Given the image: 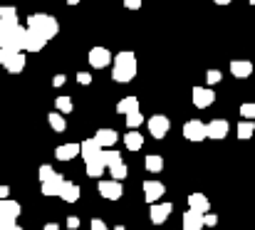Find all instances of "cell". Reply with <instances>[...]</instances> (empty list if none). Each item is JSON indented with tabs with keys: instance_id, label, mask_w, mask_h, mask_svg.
Wrapping results in <instances>:
<instances>
[{
	"instance_id": "cell-1",
	"label": "cell",
	"mask_w": 255,
	"mask_h": 230,
	"mask_svg": "<svg viewBox=\"0 0 255 230\" xmlns=\"http://www.w3.org/2000/svg\"><path fill=\"white\" fill-rule=\"evenodd\" d=\"M134 77H136V57H134V52H129V50L127 52H119L114 57V62H112V79L127 84Z\"/></svg>"
},
{
	"instance_id": "cell-2",
	"label": "cell",
	"mask_w": 255,
	"mask_h": 230,
	"mask_svg": "<svg viewBox=\"0 0 255 230\" xmlns=\"http://www.w3.org/2000/svg\"><path fill=\"white\" fill-rule=\"evenodd\" d=\"M27 27L35 30V32H40V35L47 37V40H52V37L60 32V22H57L52 15H45V12L30 15V17H27Z\"/></svg>"
},
{
	"instance_id": "cell-3",
	"label": "cell",
	"mask_w": 255,
	"mask_h": 230,
	"mask_svg": "<svg viewBox=\"0 0 255 230\" xmlns=\"http://www.w3.org/2000/svg\"><path fill=\"white\" fill-rule=\"evenodd\" d=\"M191 99H193L196 109H208L216 102V92L211 87H193L191 89Z\"/></svg>"
},
{
	"instance_id": "cell-4",
	"label": "cell",
	"mask_w": 255,
	"mask_h": 230,
	"mask_svg": "<svg viewBox=\"0 0 255 230\" xmlns=\"http://www.w3.org/2000/svg\"><path fill=\"white\" fill-rule=\"evenodd\" d=\"M87 60H89V65H92L94 70H104V67H109V65L114 62V57H112V52H109L107 47H92Z\"/></svg>"
},
{
	"instance_id": "cell-5",
	"label": "cell",
	"mask_w": 255,
	"mask_h": 230,
	"mask_svg": "<svg viewBox=\"0 0 255 230\" xmlns=\"http://www.w3.org/2000/svg\"><path fill=\"white\" fill-rule=\"evenodd\" d=\"M183 136H186L188 141H203V139H208L206 124H203L201 119H188V121L183 124Z\"/></svg>"
},
{
	"instance_id": "cell-6",
	"label": "cell",
	"mask_w": 255,
	"mask_h": 230,
	"mask_svg": "<svg viewBox=\"0 0 255 230\" xmlns=\"http://www.w3.org/2000/svg\"><path fill=\"white\" fill-rule=\"evenodd\" d=\"M99 196L107 198V201H119L124 196V188H122V181L112 178V181H99Z\"/></svg>"
},
{
	"instance_id": "cell-7",
	"label": "cell",
	"mask_w": 255,
	"mask_h": 230,
	"mask_svg": "<svg viewBox=\"0 0 255 230\" xmlns=\"http://www.w3.org/2000/svg\"><path fill=\"white\" fill-rule=\"evenodd\" d=\"M146 126H149V134H151L154 139H164V136L169 134L171 121H169V116H164V114H156V116H151V119L146 121Z\"/></svg>"
},
{
	"instance_id": "cell-8",
	"label": "cell",
	"mask_w": 255,
	"mask_h": 230,
	"mask_svg": "<svg viewBox=\"0 0 255 230\" xmlns=\"http://www.w3.org/2000/svg\"><path fill=\"white\" fill-rule=\"evenodd\" d=\"M47 42H50L47 37H42L40 32H35V30H30V27H27L25 40H22V52H40Z\"/></svg>"
},
{
	"instance_id": "cell-9",
	"label": "cell",
	"mask_w": 255,
	"mask_h": 230,
	"mask_svg": "<svg viewBox=\"0 0 255 230\" xmlns=\"http://www.w3.org/2000/svg\"><path fill=\"white\" fill-rule=\"evenodd\" d=\"M144 201L146 203H156V201H161V196L166 193V186L161 183V181H144Z\"/></svg>"
},
{
	"instance_id": "cell-10",
	"label": "cell",
	"mask_w": 255,
	"mask_h": 230,
	"mask_svg": "<svg viewBox=\"0 0 255 230\" xmlns=\"http://www.w3.org/2000/svg\"><path fill=\"white\" fill-rule=\"evenodd\" d=\"M171 211H173V206L171 203H151V211H149V221L154 223V226H161V223H166L171 216Z\"/></svg>"
},
{
	"instance_id": "cell-11",
	"label": "cell",
	"mask_w": 255,
	"mask_h": 230,
	"mask_svg": "<svg viewBox=\"0 0 255 230\" xmlns=\"http://www.w3.org/2000/svg\"><path fill=\"white\" fill-rule=\"evenodd\" d=\"M228 129H231V124H228L226 119H213V121L206 124V134H208V139H216V141L226 139V136H228Z\"/></svg>"
},
{
	"instance_id": "cell-12",
	"label": "cell",
	"mask_w": 255,
	"mask_h": 230,
	"mask_svg": "<svg viewBox=\"0 0 255 230\" xmlns=\"http://www.w3.org/2000/svg\"><path fill=\"white\" fill-rule=\"evenodd\" d=\"M17 216H20V203L0 198V221H17Z\"/></svg>"
},
{
	"instance_id": "cell-13",
	"label": "cell",
	"mask_w": 255,
	"mask_h": 230,
	"mask_svg": "<svg viewBox=\"0 0 255 230\" xmlns=\"http://www.w3.org/2000/svg\"><path fill=\"white\" fill-rule=\"evenodd\" d=\"M181 226H183V230H201L203 228V213L188 208L183 213V218H181Z\"/></svg>"
},
{
	"instance_id": "cell-14",
	"label": "cell",
	"mask_w": 255,
	"mask_h": 230,
	"mask_svg": "<svg viewBox=\"0 0 255 230\" xmlns=\"http://www.w3.org/2000/svg\"><path fill=\"white\" fill-rule=\"evenodd\" d=\"M62 186H65V178H62L60 173H55L52 178L42 181V196H60Z\"/></svg>"
},
{
	"instance_id": "cell-15",
	"label": "cell",
	"mask_w": 255,
	"mask_h": 230,
	"mask_svg": "<svg viewBox=\"0 0 255 230\" xmlns=\"http://www.w3.org/2000/svg\"><path fill=\"white\" fill-rule=\"evenodd\" d=\"M231 75L238 77V79L251 77L253 75V62H251V60H233V62H231Z\"/></svg>"
},
{
	"instance_id": "cell-16",
	"label": "cell",
	"mask_w": 255,
	"mask_h": 230,
	"mask_svg": "<svg viewBox=\"0 0 255 230\" xmlns=\"http://www.w3.org/2000/svg\"><path fill=\"white\" fill-rule=\"evenodd\" d=\"M10 75H17V72H22L25 70V55H22V50L20 52H12L7 60H5V65H2Z\"/></svg>"
},
{
	"instance_id": "cell-17",
	"label": "cell",
	"mask_w": 255,
	"mask_h": 230,
	"mask_svg": "<svg viewBox=\"0 0 255 230\" xmlns=\"http://www.w3.org/2000/svg\"><path fill=\"white\" fill-rule=\"evenodd\" d=\"M94 139H97V144H99L102 149H109V146H114V144L119 141V134H117L114 129H99V131L94 134Z\"/></svg>"
},
{
	"instance_id": "cell-18",
	"label": "cell",
	"mask_w": 255,
	"mask_h": 230,
	"mask_svg": "<svg viewBox=\"0 0 255 230\" xmlns=\"http://www.w3.org/2000/svg\"><path fill=\"white\" fill-rule=\"evenodd\" d=\"M80 153H82V158L85 161H92V158H97V156H102V146L97 144V139L92 136V139H87L80 144Z\"/></svg>"
},
{
	"instance_id": "cell-19",
	"label": "cell",
	"mask_w": 255,
	"mask_h": 230,
	"mask_svg": "<svg viewBox=\"0 0 255 230\" xmlns=\"http://www.w3.org/2000/svg\"><path fill=\"white\" fill-rule=\"evenodd\" d=\"M188 208L191 211H198V213H208L211 211V201L203 193H191L188 196Z\"/></svg>"
},
{
	"instance_id": "cell-20",
	"label": "cell",
	"mask_w": 255,
	"mask_h": 230,
	"mask_svg": "<svg viewBox=\"0 0 255 230\" xmlns=\"http://www.w3.org/2000/svg\"><path fill=\"white\" fill-rule=\"evenodd\" d=\"M60 198H62L65 203H77V201H80V186L72 183V181H65V186H62V191H60Z\"/></svg>"
},
{
	"instance_id": "cell-21",
	"label": "cell",
	"mask_w": 255,
	"mask_h": 230,
	"mask_svg": "<svg viewBox=\"0 0 255 230\" xmlns=\"http://www.w3.org/2000/svg\"><path fill=\"white\" fill-rule=\"evenodd\" d=\"M55 156H57V161H72L80 156V144H62L55 149Z\"/></svg>"
},
{
	"instance_id": "cell-22",
	"label": "cell",
	"mask_w": 255,
	"mask_h": 230,
	"mask_svg": "<svg viewBox=\"0 0 255 230\" xmlns=\"http://www.w3.org/2000/svg\"><path fill=\"white\" fill-rule=\"evenodd\" d=\"M124 146H127L129 151H139V149L144 146V136H141V131L129 129V134H124Z\"/></svg>"
},
{
	"instance_id": "cell-23",
	"label": "cell",
	"mask_w": 255,
	"mask_h": 230,
	"mask_svg": "<svg viewBox=\"0 0 255 230\" xmlns=\"http://www.w3.org/2000/svg\"><path fill=\"white\" fill-rule=\"evenodd\" d=\"M102 173H107V163L102 161V156L87 161V176L89 178H102Z\"/></svg>"
},
{
	"instance_id": "cell-24",
	"label": "cell",
	"mask_w": 255,
	"mask_h": 230,
	"mask_svg": "<svg viewBox=\"0 0 255 230\" xmlns=\"http://www.w3.org/2000/svg\"><path fill=\"white\" fill-rule=\"evenodd\" d=\"M136 109H139V99H136V97H124V99L117 102V112L124 114V116L131 114V112H136Z\"/></svg>"
},
{
	"instance_id": "cell-25",
	"label": "cell",
	"mask_w": 255,
	"mask_h": 230,
	"mask_svg": "<svg viewBox=\"0 0 255 230\" xmlns=\"http://www.w3.org/2000/svg\"><path fill=\"white\" fill-rule=\"evenodd\" d=\"M47 124H50V129L57 131V134H62V131L67 129V121H65V114H62V112H52V114H47Z\"/></svg>"
},
{
	"instance_id": "cell-26",
	"label": "cell",
	"mask_w": 255,
	"mask_h": 230,
	"mask_svg": "<svg viewBox=\"0 0 255 230\" xmlns=\"http://www.w3.org/2000/svg\"><path fill=\"white\" fill-rule=\"evenodd\" d=\"M144 166H146L149 173H161V168H164V158H161L159 153H149L146 161H144Z\"/></svg>"
},
{
	"instance_id": "cell-27",
	"label": "cell",
	"mask_w": 255,
	"mask_h": 230,
	"mask_svg": "<svg viewBox=\"0 0 255 230\" xmlns=\"http://www.w3.org/2000/svg\"><path fill=\"white\" fill-rule=\"evenodd\" d=\"M107 171L112 173V178H117V181H124L127 178V173H129V168H127V163L119 158V161H114L112 166H107Z\"/></svg>"
},
{
	"instance_id": "cell-28",
	"label": "cell",
	"mask_w": 255,
	"mask_h": 230,
	"mask_svg": "<svg viewBox=\"0 0 255 230\" xmlns=\"http://www.w3.org/2000/svg\"><path fill=\"white\" fill-rule=\"evenodd\" d=\"M255 134V124H253V119H243L241 124H238V139H251Z\"/></svg>"
},
{
	"instance_id": "cell-29",
	"label": "cell",
	"mask_w": 255,
	"mask_h": 230,
	"mask_svg": "<svg viewBox=\"0 0 255 230\" xmlns=\"http://www.w3.org/2000/svg\"><path fill=\"white\" fill-rule=\"evenodd\" d=\"M55 107H57V112H62V114H70V112L75 109V104H72V99H70V97H65V94L55 99Z\"/></svg>"
},
{
	"instance_id": "cell-30",
	"label": "cell",
	"mask_w": 255,
	"mask_h": 230,
	"mask_svg": "<svg viewBox=\"0 0 255 230\" xmlns=\"http://www.w3.org/2000/svg\"><path fill=\"white\" fill-rule=\"evenodd\" d=\"M141 121H144V114L136 109V112H131V114H127V126L129 129H139L141 126Z\"/></svg>"
},
{
	"instance_id": "cell-31",
	"label": "cell",
	"mask_w": 255,
	"mask_h": 230,
	"mask_svg": "<svg viewBox=\"0 0 255 230\" xmlns=\"http://www.w3.org/2000/svg\"><path fill=\"white\" fill-rule=\"evenodd\" d=\"M0 20H7V22H17V10L12 5H2L0 7Z\"/></svg>"
},
{
	"instance_id": "cell-32",
	"label": "cell",
	"mask_w": 255,
	"mask_h": 230,
	"mask_svg": "<svg viewBox=\"0 0 255 230\" xmlns=\"http://www.w3.org/2000/svg\"><path fill=\"white\" fill-rule=\"evenodd\" d=\"M122 158V153L114 151V149H102V161L107 163V166H112L114 161H119Z\"/></svg>"
},
{
	"instance_id": "cell-33",
	"label": "cell",
	"mask_w": 255,
	"mask_h": 230,
	"mask_svg": "<svg viewBox=\"0 0 255 230\" xmlns=\"http://www.w3.org/2000/svg\"><path fill=\"white\" fill-rule=\"evenodd\" d=\"M241 116H243V119H255V102L241 104Z\"/></svg>"
},
{
	"instance_id": "cell-34",
	"label": "cell",
	"mask_w": 255,
	"mask_h": 230,
	"mask_svg": "<svg viewBox=\"0 0 255 230\" xmlns=\"http://www.w3.org/2000/svg\"><path fill=\"white\" fill-rule=\"evenodd\" d=\"M55 173H57V171H55L50 163H42V166H40V181H47V178H52Z\"/></svg>"
},
{
	"instance_id": "cell-35",
	"label": "cell",
	"mask_w": 255,
	"mask_h": 230,
	"mask_svg": "<svg viewBox=\"0 0 255 230\" xmlns=\"http://www.w3.org/2000/svg\"><path fill=\"white\" fill-rule=\"evenodd\" d=\"M221 79H223V75H221L218 70H208V72H206V82H208V84H218Z\"/></svg>"
},
{
	"instance_id": "cell-36",
	"label": "cell",
	"mask_w": 255,
	"mask_h": 230,
	"mask_svg": "<svg viewBox=\"0 0 255 230\" xmlns=\"http://www.w3.org/2000/svg\"><path fill=\"white\" fill-rule=\"evenodd\" d=\"M216 223H218V216H213L211 211H208V213H203V226H206V228H213Z\"/></svg>"
},
{
	"instance_id": "cell-37",
	"label": "cell",
	"mask_w": 255,
	"mask_h": 230,
	"mask_svg": "<svg viewBox=\"0 0 255 230\" xmlns=\"http://www.w3.org/2000/svg\"><path fill=\"white\" fill-rule=\"evenodd\" d=\"M0 230H22L15 221H0Z\"/></svg>"
},
{
	"instance_id": "cell-38",
	"label": "cell",
	"mask_w": 255,
	"mask_h": 230,
	"mask_svg": "<svg viewBox=\"0 0 255 230\" xmlns=\"http://www.w3.org/2000/svg\"><path fill=\"white\" fill-rule=\"evenodd\" d=\"M89 230H109V228H107V223H104V221H99V218H94V221L89 223Z\"/></svg>"
},
{
	"instance_id": "cell-39",
	"label": "cell",
	"mask_w": 255,
	"mask_h": 230,
	"mask_svg": "<svg viewBox=\"0 0 255 230\" xmlns=\"http://www.w3.org/2000/svg\"><path fill=\"white\" fill-rule=\"evenodd\" d=\"M124 7L127 10H139L141 7V0H124Z\"/></svg>"
},
{
	"instance_id": "cell-40",
	"label": "cell",
	"mask_w": 255,
	"mask_h": 230,
	"mask_svg": "<svg viewBox=\"0 0 255 230\" xmlns=\"http://www.w3.org/2000/svg\"><path fill=\"white\" fill-rule=\"evenodd\" d=\"M77 82H80V84H92V75H89V72H80V75H77Z\"/></svg>"
},
{
	"instance_id": "cell-41",
	"label": "cell",
	"mask_w": 255,
	"mask_h": 230,
	"mask_svg": "<svg viewBox=\"0 0 255 230\" xmlns=\"http://www.w3.org/2000/svg\"><path fill=\"white\" fill-rule=\"evenodd\" d=\"M67 228L77 230V228H80V218H77V216H70V218H67Z\"/></svg>"
},
{
	"instance_id": "cell-42",
	"label": "cell",
	"mask_w": 255,
	"mask_h": 230,
	"mask_svg": "<svg viewBox=\"0 0 255 230\" xmlns=\"http://www.w3.org/2000/svg\"><path fill=\"white\" fill-rule=\"evenodd\" d=\"M65 82H67V77H65V75H55V77H52V87H62Z\"/></svg>"
},
{
	"instance_id": "cell-43",
	"label": "cell",
	"mask_w": 255,
	"mask_h": 230,
	"mask_svg": "<svg viewBox=\"0 0 255 230\" xmlns=\"http://www.w3.org/2000/svg\"><path fill=\"white\" fill-rule=\"evenodd\" d=\"M10 196V186H0V198H7Z\"/></svg>"
},
{
	"instance_id": "cell-44",
	"label": "cell",
	"mask_w": 255,
	"mask_h": 230,
	"mask_svg": "<svg viewBox=\"0 0 255 230\" xmlns=\"http://www.w3.org/2000/svg\"><path fill=\"white\" fill-rule=\"evenodd\" d=\"M45 230H60V226H57V223H47V226H45Z\"/></svg>"
},
{
	"instance_id": "cell-45",
	"label": "cell",
	"mask_w": 255,
	"mask_h": 230,
	"mask_svg": "<svg viewBox=\"0 0 255 230\" xmlns=\"http://www.w3.org/2000/svg\"><path fill=\"white\" fill-rule=\"evenodd\" d=\"M216 5H231V0H213Z\"/></svg>"
},
{
	"instance_id": "cell-46",
	"label": "cell",
	"mask_w": 255,
	"mask_h": 230,
	"mask_svg": "<svg viewBox=\"0 0 255 230\" xmlns=\"http://www.w3.org/2000/svg\"><path fill=\"white\" fill-rule=\"evenodd\" d=\"M77 2H80V0H67V5H77Z\"/></svg>"
},
{
	"instance_id": "cell-47",
	"label": "cell",
	"mask_w": 255,
	"mask_h": 230,
	"mask_svg": "<svg viewBox=\"0 0 255 230\" xmlns=\"http://www.w3.org/2000/svg\"><path fill=\"white\" fill-rule=\"evenodd\" d=\"M114 230H127V228H124V226H117V228H114Z\"/></svg>"
},
{
	"instance_id": "cell-48",
	"label": "cell",
	"mask_w": 255,
	"mask_h": 230,
	"mask_svg": "<svg viewBox=\"0 0 255 230\" xmlns=\"http://www.w3.org/2000/svg\"><path fill=\"white\" fill-rule=\"evenodd\" d=\"M248 2H251V5H255V0H248Z\"/></svg>"
}]
</instances>
